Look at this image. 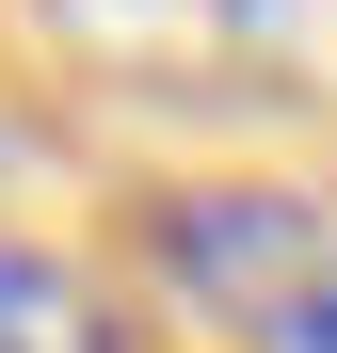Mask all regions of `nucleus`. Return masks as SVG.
<instances>
[{
	"label": "nucleus",
	"instance_id": "nucleus-2",
	"mask_svg": "<svg viewBox=\"0 0 337 353\" xmlns=\"http://www.w3.org/2000/svg\"><path fill=\"white\" fill-rule=\"evenodd\" d=\"M32 17L65 32L81 65H112V81H161V97L273 65V0H32Z\"/></svg>",
	"mask_w": 337,
	"mask_h": 353
},
{
	"label": "nucleus",
	"instance_id": "nucleus-1",
	"mask_svg": "<svg viewBox=\"0 0 337 353\" xmlns=\"http://www.w3.org/2000/svg\"><path fill=\"white\" fill-rule=\"evenodd\" d=\"M145 257L241 353H337V209L321 193H161Z\"/></svg>",
	"mask_w": 337,
	"mask_h": 353
},
{
	"label": "nucleus",
	"instance_id": "nucleus-3",
	"mask_svg": "<svg viewBox=\"0 0 337 353\" xmlns=\"http://www.w3.org/2000/svg\"><path fill=\"white\" fill-rule=\"evenodd\" d=\"M0 353H112V321H96V289H81L65 257L0 241Z\"/></svg>",
	"mask_w": 337,
	"mask_h": 353
}]
</instances>
